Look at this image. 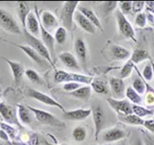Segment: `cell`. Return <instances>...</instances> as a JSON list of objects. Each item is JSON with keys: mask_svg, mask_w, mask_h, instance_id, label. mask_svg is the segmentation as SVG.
I'll use <instances>...</instances> for the list:
<instances>
[{"mask_svg": "<svg viewBox=\"0 0 154 145\" xmlns=\"http://www.w3.org/2000/svg\"><path fill=\"white\" fill-rule=\"evenodd\" d=\"M23 34H24L25 41L28 42L29 46H30L31 48H34V50L36 51L46 61L50 64L51 67L56 70V64L52 60L50 51H48V48H46V46L43 44L42 40H40L37 37L34 36L33 34H31L25 28L23 29Z\"/></svg>", "mask_w": 154, "mask_h": 145, "instance_id": "6da1fadb", "label": "cell"}, {"mask_svg": "<svg viewBox=\"0 0 154 145\" xmlns=\"http://www.w3.org/2000/svg\"><path fill=\"white\" fill-rule=\"evenodd\" d=\"M94 78L91 76L84 75L76 72H67L65 70L56 69L55 75H54V81L56 83H66L70 82H79L85 85H89L91 83Z\"/></svg>", "mask_w": 154, "mask_h": 145, "instance_id": "7a4b0ae2", "label": "cell"}, {"mask_svg": "<svg viewBox=\"0 0 154 145\" xmlns=\"http://www.w3.org/2000/svg\"><path fill=\"white\" fill-rule=\"evenodd\" d=\"M79 5V1H66L64 3V5L62 7L60 19L63 24V27L67 30L73 29L74 14Z\"/></svg>", "mask_w": 154, "mask_h": 145, "instance_id": "3957f363", "label": "cell"}, {"mask_svg": "<svg viewBox=\"0 0 154 145\" xmlns=\"http://www.w3.org/2000/svg\"><path fill=\"white\" fill-rule=\"evenodd\" d=\"M27 107L32 112V113L34 114L36 120L42 125H48V126H54V127H64L65 126V123L62 122L61 121L59 120L52 113L42 110V109H37L34 107L29 106V105H28Z\"/></svg>", "mask_w": 154, "mask_h": 145, "instance_id": "277c9868", "label": "cell"}, {"mask_svg": "<svg viewBox=\"0 0 154 145\" xmlns=\"http://www.w3.org/2000/svg\"><path fill=\"white\" fill-rule=\"evenodd\" d=\"M115 15H116V20H117V24H118L119 33L126 39H131L134 42H137L134 28L131 24L130 23L128 19L126 18V16L122 14L119 9L116 10Z\"/></svg>", "mask_w": 154, "mask_h": 145, "instance_id": "5b68a950", "label": "cell"}, {"mask_svg": "<svg viewBox=\"0 0 154 145\" xmlns=\"http://www.w3.org/2000/svg\"><path fill=\"white\" fill-rule=\"evenodd\" d=\"M91 109L93 123L95 126V140H98L99 135L104 128V124L106 122V115L103 107L99 103L92 104Z\"/></svg>", "mask_w": 154, "mask_h": 145, "instance_id": "8992f818", "label": "cell"}, {"mask_svg": "<svg viewBox=\"0 0 154 145\" xmlns=\"http://www.w3.org/2000/svg\"><path fill=\"white\" fill-rule=\"evenodd\" d=\"M0 27L8 33L15 34H21V29L8 11L0 8Z\"/></svg>", "mask_w": 154, "mask_h": 145, "instance_id": "52a82bcc", "label": "cell"}, {"mask_svg": "<svg viewBox=\"0 0 154 145\" xmlns=\"http://www.w3.org/2000/svg\"><path fill=\"white\" fill-rule=\"evenodd\" d=\"M27 96L32 98L34 100H36L37 101H38L40 103H44L46 105L51 107H56L57 109H59L60 110H61L63 113L65 112V107L62 105L61 103H59L58 101H56V100H54L53 98L51 97L47 94H45L43 92L37 91L33 88H29L27 90Z\"/></svg>", "mask_w": 154, "mask_h": 145, "instance_id": "ba28073f", "label": "cell"}, {"mask_svg": "<svg viewBox=\"0 0 154 145\" xmlns=\"http://www.w3.org/2000/svg\"><path fill=\"white\" fill-rule=\"evenodd\" d=\"M107 102L118 115H129L133 113L132 104L126 100H118L109 97L107 99Z\"/></svg>", "mask_w": 154, "mask_h": 145, "instance_id": "9c48e42d", "label": "cell"}, {"mask_svg": "<svg viewBox=\"0 0 154 145\" xmlns=\"http://www.w3.org/2000/svg\"><path fill=\"white\" fill-rule=\"evenodd\" d=\"M39 25H40V35L42 38V42H43V44L46 46V48H48V51H50L51 56L52 58V60L55 63L56 58V49H55V45H56V41H55V38L50 33L49 31H48L46 29L42 26V25L40 22V16H39Z\"/></svg>", "mask_w": 154, "mask_h": 145, "instance_id": "30bf717a", "label": "cell"}, {"mask_svg": "<svg viewBox=\"0 0 154 145\" xmlns=\"http://www.w3.org/2000/svg\"><path fill=\"white\" fill-rule=\"evenodd\" d=\"M34 12L30 11L26 19V25L25 29L31 34L36 37L40 34V25H39V13L38 11V7H34Z\"/></svg>", "mask_w": 154, "mask_h": 145, "instance_id": "8fae6325", "label": "cell"}, {"mask_svg": "<svg viewBox=\"0 0 154 145\" xmlns=\"http://www.w3.org/2000/svg\"><path fill=\"white\" fill-rule=\"evenodd\" d=\"M74 51L79 62L82 64L84 69H87L88 51L86 42L82 39H77L74 42Z\"/></svg>", "mask_w": 154, "mask_h": 145, "instance_id": "7c38bea8", "label": "cell"}, {"mask_svg": "<svg viewBox=\"0 0 154 145\" xmlns=\"http://www.w3.org/2000/svg\"><path fill=\"white\" fill-rule=\"evenodd\" d=\"M109 87L112 95H114V99L122 100V98L126 95V86L122 79L119 78L111 77L109 81Z\"/></svg>", "mask_w": 154, "mask_h": 145, "instance_id": "4fadbf2b", "label": "cell"}, {"mask_svg": "<svg viewBox=\"0 0 154 145\" xmlns=\"http://www.w3.org/2000/svg\"><path fill=\"white\" fill-rule=\"evenodd\" d=\"M126 135L127 134L124 130L118 127H113L104 131L101 136V140L104 143H113L124 140Z\"/></svg>", "mask_w": 154, "mask_h": 145, "instance_id": "5bb4252c", "label": "cell"}, {"mask_svg": "<svg viewBox=\"0 0 154 145\" xmlns=\"http://www.w3.org/2000/svg\"><path fill=\"white\" fill-rule=\"evenodd\" d=\"M0 114L7 123L19 125L17 119V112L4 102H0Z\"/></svg>", "mask_w": 154, "mask_h": 145, "instance_id": "9a60e30c", "label": "cell"}, {"mask_svg": "<svg viewBox=\"0 0 154 145\" xmlns=\"http://www.w3.org/2000/svg\"><path fill=\"white\" fill-rule=\"evenodd\" d=\"M74 20L82 29H83L85 32L90 34H95L96 33V27L78 9L74 14Z\"/></svg>", "mask_w": 154, "mask_h": 145, "instance_id": "2e32d148", "label": "cell"}, {"mask_svg": "<svg viewBox=\"0 0 154 145\" xmlns=\"http://www.w3.org/2000/svg\"><path fill=\"white\" fill-rule=\"evenodd\" d=\"M91 115V109H78L65 111L64 113V118L70 121H83Z\"/></svg>", "mask_w": 154, "mask_h": 145, "instance_id": "e0dca14e", "label": "cell"}, {"mask_svg": "<svg viewBox=\"0 0 154 145\" xmlns=\"http://www.w3.org/2000/svg\"><path fill=\"white\" fill-rule=\"evenodd\" d=\"M3 59L7 62V64L9 65V68L11 69V73H12V77H13V80L16 85H18L20 83L21 79L23 78V75L25 73V70L24 69L25 68L22 64L19 63V62L13 61L9 59L3 58Z\"/></svg>", "mask_w": 154, "mask_h": 145, "instance_id": "ac0fdd59", "label": "cell"}, {"mask_svg": "<svg viewBox=\"0 0 154 145\" xmlns=\"http://www.w3.org/2000/svg\"><path fill=\"white\" fill-rule=\"evenodd\" d=\"M9 43L14 45L17 48L24 51V53L26 54V56H28L29 58H30L34 62H35L36 64H39V65H43L44 62L46 61L44 59L42 58V56H40L39 54L36 51L34 50V48H32L29 45H21V44H17L15 42H8Z\"/></svg>", "mask_w": 154, "mask_h": 145, "instance_id": "d6986e66", "label": "cell"}, {"mask_svg": "<svg viewBox=\"0 0 154 145\" xmlns=\"http://www.w3.org/2000/svg\"><path fill=\"white\" fill-rule=\"evenodd\" d=\"M58 58L62 62V64L68 69L73 70H80V64L79 60L72 53L64 51L58 55Z\"/></svg>", "mask_w": 154, "mask_h": 145, "instance_id": "ffe728a7", "label": "cell"}, {"mask_svg": "<svg viewBox=\"0 0 154 145\" xmlns=\"http://www.w3.org/2000/svg\"><path fill=\"white\" fill-rule=\"evenodd\" d=\"M40 22L48 31L51 33V31L53 30L58 25V21L55 15H53L51 11H43L40 16Z\"/></svg>", "mask_w": 154, "mask_h": 145, "instance_id": "44dd1931", "label": "cell"}, {"mask_svg": "<svg viewBox=\"0 0 154 145\" xmlns=\"http://www.w3.org/2000/svg\"><path fill=\"white\" fill-rule=\"evenodd\" d=\"M110 50L112 58L117 60H129L131 56V51L121 45L112 44Z\"/></svg>", "mask_w": 154, "mask_h": 145, "instance_id": "7402d4cb", "label": "cell"}, {"mask_svg": "<svg viewBox=\"0 0 154 145\" xmlns=\"http://www.w3.org/2000/svg\"><path fill=\"white\" fill-rule=\"evenodd\" d=\"M78 10H79L81 13L84 15L85 17H87V19L89 20L92 23L93 25H95L96 29H99L100 31H103V26L101 24L100 20L98 18V17L96 16L93 10H91L89 8H87L85 6L79 5L78 7Z\"/></svg>", "mask_w": 154, "mask_h": 145, "instance_id": "603a6c76", "label": "cell"}, {"mask_svg": "<svg viewBox=\"0 0 154 145\" xmlns=\"http://www.w3.org/2000/svg\"><path fill=\"white\" fill-rule=\"evenodd\" d=\"M17 13L23 29L25 28L26 25V19L28 15L30 13V9L28 3L26 2H18L17 3Z\"/></svg>", "mask_w": 154, "mask_h": 145, "instance_id": "cb8c5ba5", "label": "cell"}, {"mask_svg": "<svg viewBox=\"0 0 154 145\" xmlns=\"http://www.w3.org/2000/svg\"><path fill=\"white\" fill-rule=\"evenodd\" d=\"M150 60V56H149V52L147 51L143 50V49H140V48L135 49L131 53V56L130 58V60L134 65L140 64L144 60Z\"/></svg>", "mask_w": 154, "mask_h": 145, "instance_id": "d4e9b609", "label": "cell"}, {"mask_svg": "<svg viewBox=\"0 0 154 145\" xmlns=\"http://www.w3.org/2000/svg\"><path fill=\"white\" fill-rule=\"evenodd\" d=\"M17 116L19 117V120L25 125H28L32 122L31 113L32 112L28 109V107H25L21 104L17 105Z\"/></svg>", "mask_w": 154, "mask_h": 145, "instance_id": "484cf974", "label": "cell"}, {"mask_svg": "<svg viewBox=\"0 0 154 145\" xmlns=\"http://www.w3.org/2000/svg\"><path fill=\"white\" fill-rule=\"evenodd\" d=\"M118 118L122 122L131 126H143L144 120L134 113L129 115H118Z\"/></svg>", "mask_w": 154, "mask_h": 145, "instance_id": "4316f807", "label": "cell"}, {"mask_svg": "<svg viewBox=\"0 0 154 145\" xmlns=\"http://www.w3.org/2000/svg\"><path fill=\"white\" fill-rule=\"evenodd\" d=\"M91 91H92V89H91V86L85 85V86H82L74 91L71 92L70 95H73V97L78 98V99H80V100H82L84 101H87L89 100V99L91 98Z\"/></svg>", "mask_w": 154, "mask_h": 145, "instance_id": "83f0119b", "label": "cell"}, {"mask_svg": "<svg viewBox=\"0 0 154 145\" xmlns=\"http://www.w3.org/2000/svg\"><path fill=\"white\" fill-rule=\"evenodd\" d=\"M91 87L96 94H107L108 93V84L106 82L98 79V78H95L93 79V81L91 83Z\"/></svg>", "mask_w": 154, "mask_h": 145, "instance_id": "f1b7e54d", "label": "cell"}, {"mask_svg": "<svg viewBox=\"0 0 154 145\" xmlns=\"http://www.w3.org/2000/svg\"><path fill=\"white\" fill-rule=\"evenodd\" d=\"M126 96L128 99L130 103H131L132 104L140 105V103L143 101L141 95L138 94L137 92L132 88V87H128L126 89Z\"/></svg>", "mask_w": 154, "mask_h": 145, "instance_id": "f546056e", "label": "cell"}, {"mask_svg": "<svg viewBox=\"0 0 154 145\" xmlns=\"http://www.w3.org/2000/svg\"><path fill=\"white\" fill-rule=\"evenodd\" d=\"M25 75L33 83L41 85V86L44 85V82L41 78V76L39 75V73L33 69H28L25 70Z\"/></svg>", "mask_w": 154, "mask_h": 145, "instance_id": "4dcf8cb0", "label": "cell"}, {"mask_svg": "<svg viewBox=\"0 0 154 145\" xmlns=\"http://www.w3.org/2000/svg\"><path fill=\"white\" fill-rule=\"evenodd\" d=\"M132 88L140 95L145 94L146 91H147V87H146V82L142 77L137 76L134 78L133 83H132Z\"/></svg>", "mask_w": 154, "mask_h": 145, "instance_id": "1f68e13d", "label": "cell"}, {"mask_svg": "<svg viewBox=\"0 0 154 145\" xmlns=\"http://www.w3.org/2000/svg\"><path fill=\"white\" fill-rule=\"evenodd\" d=\"M134 67H135V65L130 60H127L124 64L123 66L121 68L120 73H119V78L124 80V79H126L128 77H130L131 74L132 73V72H133Z\"/></svg>", "mask_w": 154, "mask_h": 145, "instance_id": "d6a6232c", "label": "cell"}, {"mask_svg": "<svg viewBox=\"0 0 154 145\" xmlns=\"http://www.w3.org/2000/svg\"><path fill=\"white\" fill-rule=\"evenodd\" d=\"M132 111L134 114L141 118L147 117V116H150V115H153V110L147 109L141 105H137V104H132Z\"/></svg>", "mask_w": 154, "mask_h": 145, "instance_id": "836d02e7", "label": "cell"}, {"mask_svg": "<svg viewBox=\"0 0 154 145\" xmlns=\"http://www.w3.org/2000/svg\"><path fill=\"white\" fill-rule=\"evenodd\" d=\"M87 130L83 126H77L72 131V137L76 142H83L87 139Z\"/></svg>", "mask_w": 154, "mask_h": 145, "instance_id": "e575fe53", "label": "cell"}, {"mask_svg": "<svg viewBox=\"0 0 154 145\" xmlns=\"http://www.w3.org/2000/svg\"><path fill=\"white\" fill-rule=\"evenodd\" d=\"M66 37H67V29L64 28L63 26L57 27L55 34H54L56 43H58L59 45H63L66 40Z\"/></svg>", "mask_w": 154, "mask_h": 145, "instance_id": "d590c367", "label": "cell"}, {"mask_svg": "<svg viewBox=\"0 0 154 145\" xmlns=\"http://www.w3.org/2000/svg\"><path fill=\"white\" fill-rule=\"evenodd\" d=\"M0 128L3 130L8 134L9 139L11 141H13L15 138L17 137V131L13 126H11V124H8L7 122H0Z\"/></svg>", "mask_w": 154, "mask_h": 145, "instance_id": "8d00e7d4", "label": "cell"}, {"mask_svg": "<svg viewBox=\"0 0 154 145\" xmlns=\"http://www.w3.org/2000/svg\"><path fill=\"white\" fill-rule=\"evenodd\" d=\"M154 73H153V69L152 66L151 62L147 64L145 67L143 68V71H142V78L144 81L151 82L153 79Z\"/></svg>", "mask_w": 154, "mask_h": 145, "instance_id": "74e56055", "label": "cell"}, {"mask_svg": "<svg viewBox=\"0 0 154 145\" xmlns=\"http://www.w3.org/2000/svg\"><path fill=\"white\" fill-rule=\"evenodd\" d=\"M134 24L140 28H144L147 25V17L145 12H140L136 14L134 17Z\"/></svg>", "mask_w": 154, "mask_h": 145, "instance_id": "f35d334b", "label": "cell"}, {"mask_svg": "<svg viewBox=\"0 0 154 145\" xmlns=\"http://www.w3.org/2000/svg\"><path fill=\"white\" fill-rule=\"evenodd\" d=\"M120 10L122 13L123 15H128L132 12V2L131 1H123V2H119L118 3Z\"/></svg>", "mask_w": 154, "mask_h": 145, "instance_id": "ab89813d", "label": "cell"}, {"mask_svg": "<svg viewBox=\"0 0 154 145\" xmlns=\"http://www.w3.org/2000/svg\"><path fill=\"white\" fill-rule=\"evenodd\" d=\"M83 86V84L79 83V82H66V83H64L63 85V90L67 92H71L74 91L76 90H78L79 88L82 87Z\"/></svg>", "mask_w": 154, "mask_h": 145, "instance_id": "60d3db41", "label": "cell"}, {"mask_svg": "<svg viewBox=\"0 0 154 145\" xmlns=\"http://www.w3.org/2000/svg\"><path fill=\"white\" fill-rule=\"evenodd\" d=\"M145 8V2L143 1H134L132 2V13L138 14L142 12V10Z\"/></svg>", "mask_w": 154, "mask_h": 145, "instance_id": "b9f144b4", "label": "cell"}, {"mask_svg": "<svg viewBox=\"0 0 154 145\" xmlns=\"http://www.w3.org/2000/svg\"><path fill=\"white\" fill-rule=\"evenodd\" d=\"M118 5V2H114V1H111V2H105L104 3V11L105 14H110L111 12L114 11L117 6Z\"/></svg>", "mask_w": 154, "mask_h": 145, "instance_id": "7bdbcfd3", "label": "cell"}, {"mask_svg": "<svg viewBox=\"0 0 154 145\" xmlns=\"http://www.w3.org/2000/svg\"><path fill=\"white\" fill-rule=\"evenodd\" d=\"M143 126H144L145 129H147L150 133L154 134V119H147V120H144Z\"/></svg>", "mask_w": 154, "mask_h": 145, "instance_id": "ee69618b", "label": "cell"}, {"mask_svg": "<svg viewBox=\"0 0 154 145\" xmlns=\"http://www.w3.org/2000/svg\"><path fill=\"white\" fill-rule=\"evenodd\" d=\"M27 145H39V139H38V134L32 133L29 138Z\"/></svg>", "mask_w": 154, "mask_h": 145, "instance_id": "f6af8a7d", "label": "cell"}, {"mask_svg": "<svg viewBox=\"0 0 154 145\" xmlns=\"http://www.w3.org/2000/svg\"><path fill=\"white\" fill-rule=\"evenodd\" d=\"M145 8L147 12H150L154 14V1H148L145 2Z\"/></svg>", "mask_w": 154, "mask_h": 145, "instance_id": "bcb514c9", "label": "cell"}, {"mask_svg": "<svg viewBox=\"0 0 154 145\" xmlns=\"http://www.w3.org/2000/svg\"><path fill=\"white\" fill-rule=\"evenodd\" d=\"M146 17H147V24H149L152 27H154V14L147 12Z\"/></svg>", "mask_w": 154, "mask_h": 145, "instance_id": "7dc6e473", "label": "cell"}, {"mask_svg": "<svg viewBox=\"0 0 154 145\" xmlns=\"http://www.w3.org/2000/svg\"><path fill=\"white\" fill-rule=\"evenodd\" d=\"M144 145H154L153 139L148 134H144V140H143Z\"/></svg>", "mask_w": 154, "mask_h": 145, "instance_id": "c3c4849f", "label": "cell"}, {"mask_svg": "<svg viewBox=\"0 0 154 145\" xmlns=\"http://www.w3.org/2000/svg\"><path fill=\"white\" fill-rule=\"evenodd\" d=\"M0 140H4V141H9L10 140L8 134L1 128H0Z\"/></svg>", "mask_w": 154, "mask_h": 145, "instance_id": "681fc988", "label": "cell"}, {"mask_svg": "<svg viewBox=\"0 0 154 145\" xmlns=\"http://www.w3.org/2000/svg\"><path fill=\"white\" fill-rule=\"evenodd\" d=\"M132 145H144V143L142 141L140 137H136L134 140V142H133Z\"/></svg>", "mask_w": 154, "mask_h": 145, "instance_id": "f907efd6", "label": "cell"}, {"mask_svg": "<svg viewBox=\"0 0 154 145\" xmlns=\"http://www.w3.org/2000/svg\"><path fill=\"white\" fill-rule=\"evenodd\" d=\"M11 145H27L26 143H24L21 142H16V141H11Z\"/></svg>", "mask_w": 154, "mask_h": 145, "instance_id": "816d5d0a", "label": "cell"}, {"mask_svg": "<svg viewBox=\"0 0 154 145\" xmlns=\"http://www.w3.org/2000/svg\"><path fill=\"white\" fill-rule=\"evenodd\" d=\"M45 144L46 145H68V144H54V143H50L47 142V141H45Z\"/></svg>", "mask_w": 154, "mask_h": 145, "instance_id": "f5cc1de1", "label": "cell"}, {"mask_svg": "<svg viewBox=\"0 0 154 145\" xmlns=\"http://www.w3.org/2000/svg\"><path fill=\"white\" fill-rule=\"evenodd\" d=\"M150 62H151L152 66V69H153V73H154V62H153V61H152L151 60H150ZM153 78H154V77H153Z\"/></svg>", "mask_w": 154, "mask_h": 145, "instance_id": "db71d44e", "label": "cell"}, {"mask_svg": "<svg viewBox=\"0 0 154 145\" xmlns=\"http://www.w3.org/2000/svg\"><path fill=\"white\" fill-rule=\"evenodd\" d=\"M121 145H129V144H128L127 143L125 142V143H122V144H121Z\"/></svg>", "mask_w": 154, "mask_h": 145, "instance_id": "11a10c76", "label": "cell"}, {"mask_svg": "<svg viewBox=\"0 0 154 145\" xmlns=\"http://www.w3.org/2000/svg\"><path fill=\"white\" fill-rule=\"evenodd\" d=\"M1 39V40H3V41H4V39Z\"/></svg>", "mask_w": 154, "mask_h": 145, "instance_id": "9f6ffc18", "label": "cell"}, {"mask_svg": "<svg viewBox=\"0 0 154 145\" xmlns=\"http://www.w3.org/2000/svg\"><path fill=\"white\" fill-rule=\"evenodd\" d=\"M153 114H154V110H153Z\"/></svg>", "mask_w": 154, "mask_h": 145, "instance_id": "6f0895ef", "label": "cell"}, {"mask_svg": "<svg viewBox=\"0 0 154 145\" xmlns=\"http://www.w3.org/2000/svg\"><path fill=\"white\" fill-rule=\"evenodd\" d=\"M0 82H1V80H0Z\"/></svg>", "mask_w": 154, "mask_h": 145, "instance_id": "680465c9", "label": "cell"}]
</instances>
